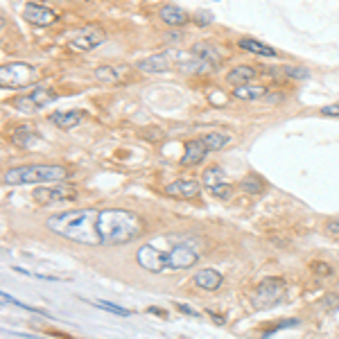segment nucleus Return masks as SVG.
<instances>
[{"label": "nucleus", "instance_id": "9d476101", "mask_svg": "<svg viewBox=\"0 0 339 339\" xmlns=\"http://www.w3.org/2000/svg\"><path fill=\"white\" fill-rule=\"evenodd\" d=\"M165 193H168L170 197H176V199H194V197H199V193H201V186H199V181H194V179H176V181L165 186Z\"/></svg>", "mask_w": 339, "mask_h": 339}, {"label": "nucleus", "instance_id": "0eeeda50", "mask_svg": "<svg viewBox=\"0 0 339 339\" xmlns=\"http://www.w3.org/2000/svg\"><path fill=\"white\" fill-rule=\"evenodd\" d=\"M104 41H106V34L99 25H86V27L79 29L71 39V48L73 50H79V52H91V50L99 48Z\"/></svg>", "mask_w": 339, "mask_h": 339}, {"label": "nucleus", "instance_id": "2eb2a0df", "mask_svg": "<svg viewBox=\"0 0 339 339\" xmlns=\"http://www.w3.org/2000/svg\"><path fill=\"white\" fill-rule=\"evenodd\" d=\"M95 79L104 84H118V82H127L129 71L127 68H116V66H99L95 68Z\"/></svg>", "mask_w": 339, "mask_h": 339}, {"label": "nucleus", "instance_id": "4be33fe9", "mask_svg": "<svg viewBox=\"0 0 339 339\" xmlns=\"http://www.w3.org/2000/svg\"><path fill=\"white\" fill-rule=\"evenodd\" d=\"M204 143L208 147V152H217V149H222V147H226L231 143V136L219 134V131H211V134L204 136Z\"/></svg>", "mask_w": 339, "mask_h": 339}, {"label": "nucleus", "instance_id": "423d86ee", "mask_svg": "<svg viewBox=\"0 0 339 339\" xmlns=\"http://www.w3.org/2000/svg\"><path fill=\"white\" fill-rule=\"evenodd\" d=\"M36 204L41 206H52V204H61V201H73L77 199V190L75 186L71 183H59V186H52V188H36L32 193Z\"/></svg>", "mask_w": 339, "mask_h": 339}, {"label": "nucleus", "instance_id": "20e7f679", "mask_svg": "<svg viewBox=\"0 0 339 339\" xmlns=\"http://www.w3.org/2000/svg\"><path fill=\"white\" fill-rule=\"evenodd\" d=\"M34 82V68L23 61H14V64H5L0 68V84L9 88H21Z\"/></svg>", "mask_w": 339, "mask_h": 339}, {"label": "nucleus", "instance_id": "4468645a", "mask_svg": "<svg viewBox=\"0 0 339 339\" xmlns=\"http://www.w3.org/2000/svg\"><path fill=\"white\" fill-rule=\"evenodd\" d=\"M9 141H12V145L21 147V149H29V147H34L39 143V134L27 124H18L12 131V136H9Z\"/></svg>", "mask_w": 339, "mask_h": 339}, {"label": "nucleus", "instance_id": "9b49d317", "mask_svg": "<svg viewBox=\"0 0 339 339\" xmlns=\"http://www.w3.org/2000/svg\"><path fill=\"white\" fill-rule=\"evenodd\" d=\"M170 68H172V61L168 54H152V57L136 61V71L145 73V75H161V73H168Z\"/></svg>", "mask_w": 339, "mask_h": 339}, {"label": "nucleus", "instance_id": "bb28decb", "mask_svg": "<svg viewBox=\"0 0 339 339\" xmlns=\"http://www.w3.org/2000/svg\"><path fill=\"white\" fill-rule=\"evenodd\" d=\"M321 116H328V118H339V104H328V106H321L319 109Z\"/></svg>", "mask_w": 339, "mask_h": 339}, {"label": "nucleus", "instance_id": "b1692460", "mask_svg": "<svg viewBox=\"0 0 339 339\" xmlns=\"http://www.w3.org/2000/svg\"><path fill=\"white\" fill-rule=\"evenodd\" d=\"M283 75L290 77V79H310V71L308 68H303V66H285V68H281Z\"/></svg>", "mask_w": 339, "mask_h": 339}, {"label": "nucleus", "instance_id": "ddd939ff", "mask_svg": "<svg viewBox=\"0 0 339 339\" xmlns=\"http://www.w3.org/2000/svg\"><path fill=\"white\" fill-rule=\"evenodd\" d=\"M206 154H208V147H206L204 138H194V141H190L186 145V152H183L181 156V165L183 168H193V165H199L201 161L206 158Z\"/></svg>", "mask_w": 339, "mask_h": 339}, {"label": "nucleus", "instance_id": "7ed1b4c3", "mask_svg": "<svg viewBox=\"0 0 339 339\" xmlns=\"http://www.w3.org/2000/svg\"><path fill=\"white\" fill-rule=\"evenodd\" d=\"M285 296V283L281 278H265L260 285L253 290V296H251V303L256 310H269L278 305Z\"/></svg>", "mask_w": 339, "mask_h": 339}, {"label": "nucleus", "instance_id": "c85d7f7f", "mask_svg": "<svg viewBox=\"0 0 339 339\" xmlns=\"http://www.w3.org/2000/svg\"><path fill=\"white\" fill-rule=\"evenodd\" d=\"M326 233L339 238V219H328L326 222Z\"/></svg>", "mask_w": 339, "mask_h": 339}, {"label": "nucleus", "instance_id": "f3484780", "mask_svg": "<svg viewBox=\"0 0 339 339\" xmlns=\"http://www.w3.org/2000/svg\"><path fill=\"white\" fill-rule=\"evenodd\" d=\"M158 16H161V21H163L165 25H170V27H181V25L188 23V14L183 12L181 7H176V5L161 7Z\"/></svg>", "mask_w": 339, "mask_h": 339}, {"label": "nucleus", "instance_id": "6e6552de", "mask_svg": "<svg viewBox=\"0 0 339 339\" xmlns=\"http://www.w3.org/2000/svg\"><path fill=\"white\" fill-rule=\"evenodd\" d=\"M54 99V93L52 91H48V88H34V91H29L27 95H21V97H14V109L23 113H34L43 106H48L50 102Z\"/></svg>", "mask_w": 339, "mask_h": 339}, {"label": "nucleus", "instance_id": "412c9836", "mask_svg": "<svg viewBox=\"0 0 339 339\" xmlns=\"http://www.w3.org/2000/svg\"><path fill=\"white\" fill-rule=\"evenodd\" d=\"M233 95L238 99H244V102H253V99H263L267 95V88L265 86H251V84H242V86H235Z\"/></svg>", "mask_w": 339, "mask_h": 339}, {"label": "nucleus", "instance_id": "7c9ffc66", "mask_svg": "<svg viewBox=\"0 0 339 339\" xmlns=\"http://www.w3.org/2000/svg\"><path fill=\"white\" fill-rule=\"evenodd\" d=\"M176 310L183 312V315H190V316H199L197 312H194L193 308H190V305H186V303H176Z\"/></svg>", "mask_w": 339, "mask_h": 339}, {"label": "nucleus", "instance_id": "f8f14e48", "mask_svg": "<svg viewBox=\"0 0 339 339\" xmlns=\"http://www.w3.org/2000/svg\"><path fill=\"white\" fill-rule=\"evenodd\" d=\"M193 283L199 287V290H206V292H215L219 290L224 283V276L215 269H199L197 274L193 276Z\"/></svg>", "mask_w": 339, "mask_h": 339}, {"label": "nucleus", "instance_id": "393cba45", "mask_svg": "<svg viewBox=\"0 0 339 339\" xmlns=\"http://www.w3.org/2000/svg\"><path fill=\"white\" fill-rule=\"evenodd\" d=\"M93 305L95 308H102V310L113 312V315H118V316H131V312H129L127 308H120V305L109 303V301H93Z\"/></svg>", "mask_w": 339, "mask_h": 339}, {"label": "nucleus", "instance_id": "5701e85b", "mask_svg": "<svg viewBox=\"0 0 339 339\" xmlns=\"http://www.w3.org/2000/svg\"><path fill=\"white\" fill-rule=\"evenodd\" d=\"M240 190L242 193H246V194H260L265 190V183L260 181L256 174H249L240 181Z\"/></svg>", "mask_w": 339, "mask_h": 339}, {"label": "nucleus", "instance_id": "a211bd4d", "mask_svg": "<svg viewBox=\"0 0 339 339\" xmlns=\"http://www.w3.org/2000/svg\"><path fill=\"white\" fill-rule=\"evenodd\" d=\"M193 54L194 57H199V59H204V61H208V64H219L222 61V52L217 50L213 43H208V41H199V43H194L193 46Z\"/></svg>", "mask_w": 339, "mask_h": 339}, {"label": "nucleus", "instance_id": "cd10ccee", "mask_svg": "<svg viewBox=\"0 0 339 339\" xmlns=\"http://www.w3.org/2000/svg\"><path fill=\"white\" fill-rule=\"evenodd\" d=\"M194 21H197L199 27H206L208 23H213V14L211 12H199L197 16H194Z\"/></svg>", "mask_w": 339, "mask_h": 339}, {"label": "nucleus", "instance_id": "a878e982", "mask_svg": "<svg viewBox=\"0 0 339 339\" xmlns=\"http://www.w3.org/2000/svg\"><path fill=\"white\" fill-rule=\"evenodd\" d=\"M0 296H2V301H5V303H14V305H18V308H23V310H27V312H34V315L50 316L46 310H39V308H32V305H27V303H21V301H16V298H14V296H9V294H7V292H2V294H0Z\"/></svg>", "mask_w": 339, "mask_h": 339}, {"label": "nucleus", "instance_id": "6ab92c4d", "mask_svg": "<svg viewBox=\"0 0 339 339\" xmlns=\"http://www.w3.org/2000/svg\"><path fill=\"white\" fill-rule=\"evenodd\" d=\"M238 46H240L242 50H246V52L258 54V57H276L274 48H269L267 43H263V41H256V39H249V36H242L240 41H238Z\"/></svg>", "mask_w": 339, "mask_h": 339}, {"label": "nucleus", "instance_id": "c756f323", "mask_svg": "<svg viewBox=\"0 0 339 339\" xmlns=\"http://www.w3.org/2000/svg\"><path fill=\"white\" fill-rule=\"evenodd\" d=\"M312 269H315L316 274H321V276H330V274H333V269L328 267V265H323V263H315V265H312Z\"/></svg>", "mask_w": 339, "mask_h": 339}, {"label": "nucleus", "instance_id": "dca6fc26", "mask_svg": "<svg viewBox=\"0 0 339 339\" xmlns=\"http://www.w3.org/2000/svg\"><path fill=\"white\" fill-rule=\"evenodd\" d=\"M82 120H84V111H77V109H71V111H57L50 116V122L59 129H75Z\"/></svg>", "mask_w": 339, "mask_h": 339}, {"label": "nucleus", "instance_id": "f03ea898", "mask_svg": "<svg viewBox=\"0 0 339 339\" xmlns=\"http://www.w3.org/2000/svg\"><path fill=\"white\" fill-rule=\"evenodd\" d=\"M71 170L64 165H21L2 174L5 186H27V183H54L66 181Z\"/></svg>", "mask_w": 339, "mask_h": 339}, {"label": "nucleus", "instance_id": "2f4dec72", "mask_svg": "<svg viewBox=\"0 0 339 339\" xmlns=\"http://www.w3.org/2000/svg\"><path fill=\"white\" fill-rule=\"evenodd\" d=\"M147 312H149V315H158V316H168L163 310H158V308H149V310H147Z\"/></svg>", "mask_w": 339, "mask_h": 339}, {"label": "nucleus", "instance_id": "1a4fd4ad", "mask_svg": "<svg viewBox=\"0 0 339 339\" xmlns=\"http://www.w3.org/2000/svg\"><path fill=\"white\" fill-rule=\"evenodd\" d=\"M23 18L29 25H36V27H50V25L57 23V12H52L50 7L39 5V2H27L23 9Z\"/></svg>", "mask_w": 339, "mask_h": 339}, {"label": "nucleus", "instance_id": "39448f33", "mask_svg": "<svg viewBox=\"0 0 339 339\" xmlns=\"http://www.w3.org/2000/svg\"><path fill=\"white\" fill-rule=\"evenodd\" d=\"M204 186L213 197L222 199V201L233 197V186H231V181L226 179V172L219 165H213L204 172Z\"/></svg>", "mask_w": 339, "mask_h": 339}, {"label": "nucleus", "instance_id": "f257e3e1", "mask_svg": "<svg viewBox=\"0 0 339 339\" xmlns=\"http://www.w3.org/2000/svg\"><path fill=\"white\" fill-rule=\"evenodd\" d=\"M199 253H201L199 240L172 235V238H161L156 242L143 244L136 251V263L154 274L181 271V269H190L197 263Z\"/></svg>", "mask_w": 339, "mask_h": 339}, {"label": "nucleus", "instance_id": "aec40b11", "mask_svg": "<svg viewBox=\"0 0 339 339\" xmlns=\"http://www.w3.org/2000/svg\"><path fill=\"white\" fill-rule=\"evenodd\" d=\"M256 75H258L256 68H251V66H235L233 71L226 73V82L242 86V84H249L251 79H256Z\"/></svg>", "mask_w": 339, "mask_h": 339}]
</instances>
